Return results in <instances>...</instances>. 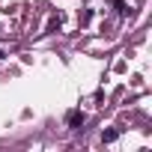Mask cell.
<instances>
[{
  "label": "cell",
  "mask_w": 152,
  "mask_h": 152,
  "mask_svg": "<svg viewBox=\"0 0 152 152\" xmlns=\"http://www.w3.org/2000/svg\"><path fill=\"white\" fill-rule=\"evenodd\" d=\"M66 122H69V128H81V125L87 122V116H84V110H69Z\"/></svg>",
  "instance_id": "6da1fadb"
},
{
  "label": "cell",
  "mask_w": 152,
  "mask_h": 152,
  "mask_svg": "<svg viewBox=\"0 0 152 152\" xmlns=\"http://www.w3.org/2000/svg\"><path fill=\"white\" fill-rule=\"evenodd\" d=\"M116 137H119V131H116V128H107V131H102V140H104V143H113Z\"/></svg>",
  "instance_id": "7a4b0ae2"
},
{
  "label": "cell",
  "mask_w": 152,
  "mask_h": 152,
  "mask_svg": "<svg viewBox=\"0 0 152 152\" xmlns=\"http://www.w3.org/2000/svg\"><path fill=\"white\" fill-rule=\"evenodd\" d=\"M60 24H63V18H60V15H54V18L48 21V33H54V30H60Z\"/></svg>",
  "instance_id": "3957f363"
},
{
  "label": "cell",
  "mask_w": 152,
  "mask_h": 152,
  "mask_svg": "<svg viewBox=\"0 0 152 152\" xmlns=\"http://www.w3.org/2000/svg\"><path fill=\"white\" fill-rule=\"evenodd\" d=\"M113 6H116V12H119V15H125V12H128V9H125V3H122V0H113Z\"/></svg>",
  "instance_id": "277c9868"
},
{
  "label": "cell",
  "mask_w": 152,
  "mask_h": 152,
  "mask_svg": "<svg viewBox=\"0 0 152 152\" xmlns=\"http://www.w3.org/2000/svg\"><path fill=\"white\" fill-rule=\"evenodd\" d=\"M0 60H3V51H0Z\"/></svg>",
  "instance_id": "5b68a950"
}]
</instances>
